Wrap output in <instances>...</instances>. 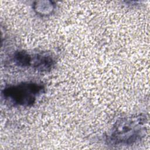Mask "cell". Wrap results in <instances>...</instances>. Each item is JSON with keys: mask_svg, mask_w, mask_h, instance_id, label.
<instances>
[{"mask_svg": "<svg viewBox=\"0 0 150 150\" xmlns=\"http://www.w3.org/2000/svg\"><path fill=\"white\" fill-rule=\"evenodd\" d=\"M146 118L137 114L122 118L114 125L107 138L111 145H129L140 141L146 132Z\"/></svg>", "mask_w": 150, "mask_h": 150, "instance_id": "obj_1", "label": "cell"}, {"mask_svg": "<svg viewBox=\"0 0 150 150\" xmlns=\"http://www.w3.org/2000/svg\"><path fill=\"white\" fill-rule=\"evenodd\" d=\"M44 90V86L41 84L23 82L5 87L2 91V96L13 105L26 107L33 105Z\"/></svg>", "mask_w": 150, "mask_h": 150, "instance_id": "obj_2", "label": "cell"}, {"mask_svg": "<svg viewBox=\"0 0 150 150\" xmlns=\"http://www.w3.org/2000/svg\"><path fill=\"white\" fill-rule=\"evenodd\" d=\"M55 62L51 55L46 53H40L32 55L31 66L39 71L50 70L54 66Z\"/></svg>", "mask_w": 150, "mask_h": 150, "instance_id": "obj_3", "label": "cell"}, {"mask_svg": "<svg viewBox=\"0 0 150 150\" xmlns=\"http://www.w3.org/2000/svg\"><path fill=\"white\" fill-rule=\"evenodd\" d=\"M13 60L15 63L21 67L31 66L32 55L29 54L25 51L16 52L13 56Z\"/></svg>", "mask_w": 150, "mask_h": 150, "instance_id": "obj_4", "label": "cell"}, {"mask_svg": "<svg viewBox=\"0 0 150 150\" xmlns=\"http://www.w3.org/2000/svg\"><path fill=\"white\" fill-rule=\"evenodd\" d=\"M35 11L41 15H47L50 14L54 9V5L52 4V2H50L49 4H39L35 5Z\"/></svg>", "mask_w": 150, "mask_h": 150, "instance_id": "obj_5", "label": "cell"}]
</instances>
